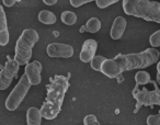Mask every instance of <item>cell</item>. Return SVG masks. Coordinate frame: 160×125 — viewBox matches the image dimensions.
<instances>
[{
	"label": "cell",
	"instance_id": "6da1fadb",
	"mask_svg": "<svg viewBox=\"0 0 160 125\" xmlns=\"http://www.w3.org/2000/svg\"><path fill=\"white\" fill-rule=\"evenodd\" d=\"M69 88V80L67 77L56 75L47 87L46 100L41 108V114L46 120H54L62 111L65 94Z\"/></svg>",
	"mask_w": 160,
	"mask_h": 125
},
{
	"label": "cell",
	"instance_id": "7a4b0ae2",
	"mask_svg": "<svg viewBox=\"0 0 160 125\" xmlns=\"http://www.w3.org/2000/svg\"><path fill=\"white\" fill-rule=\"evenodd\" d=\"M123 10L128 16L160 23V2L149 0H123Z\"/></svg>",
	"mask_w": 160,
	"mask_h": 125
},
{
	"label": "cell",
	"instance_id": "3957f363",
	"mask_svg": "<svg viewBox=\"0 0 160 125\" xmlns=\"http://www.w3.org/2000/svg\"><path fill=\"white\" fill-rule=\"evenodd\" d=\"M40 36L33 29H27L22 32L16 44L14 60L19 65H27L32 57V48L36 44Z\"/></svg>",
	"mask_w": 160,
	"mask_h": 125
},
{
	"label": "cell",
	"instance_id": "277c9868",
	"mask_svg": "<svg viewBox=\"0 0 160 125\" xmlns=\"http://www.w3.org/2000/svg\"><path fill=\"white\" fill-rule=\"evenodd\" d=\"M160 53L155 47L147 48L146 51L140 53H132L128 55H125L127 62L126 70L133 69H142L151 66L152 64L158 62Z\"/></svg>",
	"mask_w": 160,
	"mask_h": 125
},
{
	"label": "cell",
	"instance_id": "5b68a950",
	"mask_svg": "<svg viewBox=\"0 0 160 125\" xmlns=\"http://www.w3.org/2000/svg\"><path fill=\"white\" fill-rule=\"evenodd\" d=\"M31 83H30L28 77L25 76V74H23L21 76L19 82L17 83V86L14 87V89L11 91V93L9 94V97L6 100V108L9 111H14L19 108V105L21 104V102L23 101V99L25 98V96L29 92L30 88H31Z\"/></svg>",
	"mask_w": 160,
	"mask_h": 125
},
{
	"label": "cell",
	"instance_id": "8992f818",
	"mask_svg": "<svg viewBox=\"0 0 160 125\" xmlns=\"http://www.w3.org/2000/svg\"><path fill=\"white\" fill-rule=\"evenodd\" d=\"M126 57L123 54H118L112 59H105L101 66V72L109 78H116L123 72H126Z\"/></svg>",
	"mask_w": 160,
	"mask_h": 125
},
{
	"label": "cell",
	"instance_id": "52a82bcc",
	"mask_svg": "<svg viewBox=\"0 0 160 125\" xmlns=\"http://www.w3.org/2000/svg\"><path fill=\"white\" fill-rule=\"evenodd\" d=\"M133 96L137 101L136 107L139 105H155L160 104V89L155 86L152 90L147 88H138L135 87L133 90Z\"/></svg>",
	"mask_w": 160,
	"mask_h": 125
},
{
	"label": "cell",
	"instance_id": "ba28073f",
	"mask_svg": "<svg viewBox=\"0 0 160 125\" xmlns=\"http://www.w3.org/2000/svg\"><path fill=\"white\" fill-rule=\"evenodd\" d=\"M20 65L13 59H9L0 72V90H6L10 87L12 80L17 77Z\"/></svg>",
	"mask_w": 160,
	"mask_h": 125
},
{
	"label": "cell",
	"instance_id": "9c48e42d",
	"mask_svg": "<svg viewBox=\"0 0 160 125\" xmlns=\"http://www.w3.org/2000/svg\"><path fill=\"white\" fill-rule=\"evenodd\" d=\"M46 53L49 57L70 58L73 55V48L71 45L64 43H51L47 46Z\"/></svg>",
	"mask_w": 160,
	"mask_h": 125
},
{
	"label": "cell",
	"instance_id": "30bf717a",
	"mask_svg": "<svg viewBox=\"0 0 160 125\" xmlns=\"http://www.w3.org/2000/svg\"><path fill=\"white\" fill-rule=\"evenodd\" d=\"M25 76L28 77L31 85H40L41 83V72H42V65L41 62L35 60L33 62H29L25 65L24 70Z\"/></svg>",
	"mask_w": 160,
	"mask_h": 125
},
{
	"label": "cell",
	"instance_id": "8fae6325",
	"mask_svg": "<svg viewBox=\"0 0 160 125\" xmlns=\"http://www.w3.org/2000/svg\"><path fill=\"white\" fill-rule=\"evenodd\" d=\"M97 48H98V43L97 41L92 40H87L85 41L82 45V48H81V52H80V60L82 62H90L92 58L96 56V52Z\"/></svg>",
	"mask_w": 160,
	"mask_h": 125
},
{
	"label": "cell",
	"instance_id": "7c38bea8",
	"mask_svg": "<svg viewBox=\"0 0 160 125\" xmlns=\"http://www.w3.org/2000/svg\"><path fill=\"white\" fill-rule=\"evenodd\" d=\"M126 19H124L123 17H118V18L114 20L113 24H112L111 31H110V36H111L113 40H118L123 36L126 29Z\"/></svg>",
	"mask_w": 160,
	"mask_h": 125
},
{
	"label": "cell",
	"instance_id": "4fadbf2b",
	"mask_svg": "<svg viewBox=\"0 0 160 125\" xmlns=\"http://www.w3.org/2000/svg\"><path fill=\"white\" fill-rule=\"evenodd\" d=\"M9 43V29L3 8L0 6V45L6 46Z\"/></svg>",
	"mask_w": 160,
	"mask_h": 125
},
{
	"label": "cell",
	"instance_id": "5bb4252c",
	"mask_svg": "<svg viewBox=\"0 0 160 125\" xmlns=\"http://www.w3.org/2000/svg\"><path fill=\"white\" fill-rule=\"evenodd\" d=\"M42 114L38 108H30L27 112V123L28 125H41L42 123Z\"/></svg>",
	"mask_w": 160,
	"mask_h": 125
},
{
	"label": "cell",
	"instance_id": "9a60e30c",
	"mask_svg": "<svg viewBox=\"0 0 160 125\" xmlns=\"http://www.w3.org/2000/svg\"><path fill=\"white\" fill-rule=\"evenodd\" d=\"M38 20L40 22H42L43 24H54L56 22V16L51 11H47V10H42V11L38 13Z\"/></svg>",
	"mask_w": 160,
	"mask_h": 125
},
{
	"label": "cell",
	"instance_id": "2e32d148",
	"mask_svg": "<svg viewBox=\"0 0 160 125\" xmlns=\"http://www.w3.org/2000/svg\"><path fill=\"white\" fill-rule=\"evenodd\" d=\"M135 82L136 86H145L147 83L151 82V78L150 75L147 72H138L137 74L135 75Z\"/></svg>",
	"mask_w": 160,
	"mask_h": 125
},
{
	"label": "cell",
	"instance_id": "e0dca14e",
	"mask_svg": "<svg viewBox=\"0 0 160 125\" xmlns=\"http://www.w3.org/2000/svg\"><path fill=\"white\" fill-rule=\"evenodd\" d=\"M62 22L67 25H73L77 22V16L72 11H64L60 16Z\"/></svg>",
	"mask_w": 160,
	"mask_h": 125
},
{
	"label": "cell",
	"instance_id": "ac0fdd59",
	"mask_svg": "<svg viewBox=\"0 0 160 125\" xmlns=\"http://www.w3.org/2000/svg\"><path fill=\"white\" fill-rule=\"evenodd\" d=\"M85 28L90 33H97L101 29V21L98 18H91L89 19Z\"/></svg>",
	"mask_w": 160,
	"mask_h": 125
},
{
	"label": "cell",
	"instance_id": "d6986e66",
	"mask_svg": "<svg viewBox=\"0 0 160 125\" xmlns=\"http://www.w3.org/2000/svg\"><path fill=\"white\" fill-rule=\"evenodd\" d=\"M105 59H107V58L103 57V56H94L91 59V62H90L91 68L97 70V72H101V66H102L103 62H104Z\"/></svg>",
	"mask_w": 160,
	"mask_h": 125
},
{
	"label": "cell",
	"instance_id": "ffe728a7",
	"mask_svg": "<svg viewBox=\"0 0 160 125\" xmlns=\"http://www.w3.org/2000/svg\"><path fill=\"white\" fill-rule=\"evenodd\" d=\"M149 43L152 47H158L160 46V30L156 31L155 33H152L149 38Z\"/></svg>",
	"mask_w": 160,
	"mask_h": 125
},
{
	"label": "cell",
	"instance_id": "44dd1931",
	"mask_svg": "<svg viewBox=\"0 0 160 125\" xmlns=\"http://www.w3.org/2000/svg\"><path fill=\"white\" fill-rule=\"evenodd\" d=\"M120 0H96L97 6H98L100 9H105L108 8L109 6L114 5V3L118 2Z\"/></svg>",
	"mask_w": 160,
	"mask_h": 125
},
{
	"label": "cell",
	"instance_id": "7402d4cb",
	"mask_svg": "<svg viewBox=\"0 0 160 125\" xmlns=\"http://www.w3.org/2000/svg\"><path fill=\"white\" fill-rule=\"evenodd\" d=\"M83 124L85 125H100V123H99V121L96 115L89 114V115H87L85 118H83Z\"/></svg>",
	"mask_w": 160,
	"mask_h": 125
},
{
	"label": "cell",
	"instance_id": "603a6c76",
	"mask_svg": "<svg viewBox=\"0 0 160 125\" xmlns=\"http://www.w3.org/2000/svg\"><path fill=\"white\" fill-rule=\"evenodd\" d=\"M147 124L148 125H160V114H152L147 118Z\"/></svg>",
	"mask_w": 160,
	"mask_h": 125
},
{
	"label": "cell",
	"instance_id": "cb8c5ba5",
	"mask_svg": "<svg viewBox=\"0 0 160 125\" xmlns=\"http://www.w3.org/2000/svg\"><path fill=\"white\" fill-rule=\"evenodd\" d=\"M91 1H93V0H70V5L75 8H79L85 3L91 2Z\"/></svg>",
	"mask_w": 160,
	"mask_h": 125
},
{
	"label": "cell",
	"instance_id": "d4e9b609",
	"mask_svg": "<svg viewBox=\"0 0 160 125\" xmlns=\"http://www.w3.org/2000/svg\"><path fill=\"white\" fill-rule=\"evenodd\" d=\"M3 1V5L6 6V7H12V6L16 3L17 0H2Z\"/></svg>",
	"mask_w": 160,
	"mask_h": 125
},
{
	"label": "cell",
	"instance_id": "484cf974",
	"mask_svg": "<svg viewBox=\"0 0 160 125\" xmlns=\"http://www.w3.org/2000/svg\"><path fill=\"white\" fill-rule=\"evenodd\" d=\"M43 2H44L45 5H47V6H53V5H55V3L57 2V0H43Z\"/></svg>",
	"mask_w": 160,
	"mask_h": 125
},
{
	"label": "cell",
	"instance_id": "4316f807",
	"mask_svg": "<svg viewBox=\"0 0 160 125\" xmlns=\"http://www.w3.org/2000/svg\"><path fill=\"white\" fill-rule=\"evenodd\" d=\"M157 81L160 85V62L157 64Z\"/></svg>",
	"mask_w": 160,
	"mask_h": 125
}]
</instances>
